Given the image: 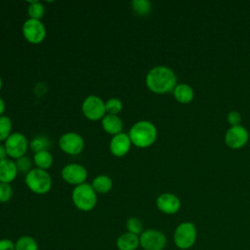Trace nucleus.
I'll return each instance as SVG.
<instances>
[{
    "mask_svg": "<svg viewBox=\"0 0 250 250\" xmlns=\"http://www.w3.org/2000/svg\"><path fill=\"white\" fill-rule=\"evenodd\" d=\"M177 78L174 71L164 65L151 68L146 77V87L153 93L165 94L176 87Z\"/></svg>",
    "mask_w": 250,
    "mask_h": 250,
    "instance_id": "1",
    "label": "nucleus"
},
{
    "mask_svg": "<svg viewBox=\"0 0 250 250\" xmlns=\"http://www.w3.org/2000/svg\"><path fill=\"white\" fill-rule=\"evenodd\" d=\"M128 135L134 146L144 148L151 146L155 142L157 130L151 122L141 120L131 127Z\"/></svg>",
    "mask_w": 250,
    "mask_h": 250,
    "instance_id": "2",
    "label": "nucleus"
},
{
    "mask_svg": "<svg viewBox=\"0 0 250 250\" xmlns=\"http://www.w3.org/2000/svg\"><path fill=\"white\" fill-rule=\"evenodd\" d=\"M71 199L74 206L84 212L93 210L98 201L97 192L93 188L92 185L87 183L76 186L73 188Z\"/></svg>",
    "mask_w": 250,
    "mask_h": 250,
    "instance_id": "3",
    "label": "nucleus"
},
{
    "mask_svg": "<svg viewBox=\"0 0 250 250\" xmlns=\"http://www.w3.org/2000/svg\"><path fill=\"white\" fill-rule=\"evenodd\" d=\"M25 184L27 188L34 193H47L52 187V178L46 170L39 168L31 169L25 175Z\"/></svg>",
    "mask_w": 250,
    "mask_h": 250,
    "instance_id": "4",
    "label": "nucleus"
},
{
    "mask_svg": "<svg viewBox=\"0 0 250 250\" xmlns=\"http://www.w3.org/2000/svg\"><path fill=\"white\" fill-rule=\"evenodd\" d=\"M174 243L182 250L191 248L197 238V230L191 222H183L176 228L174 231Z\"/></svg>",
    "mask_w": 250,
    "mask_h": 250,
    "instance_id": "5",
    "label": "nucleus"
},
{
    "mask_svg": "<svg viewBox=\"0 0 250 250\" xmlns=\"http://www.w3.org/2000/svg\"><path fill=\"white\" fill-rule=\"evenodd\" d=\"M166 244L165 234L158 229H147L140 235V246L143 250H163Z\"/></svg>",
    "mask_w": 250,
    "mask_h": 250,
    "instance_id": "6",
    "label": "nucleus"
},
{
    "mask_svg": "<svg viewBox=\"0 0 250 250\" xmlns=\"http://www.w3.org/2000/svg\"><path fill=\"white\" fill-rule=\"evenodd\" d=\"M82 112L84 116L90 120L97 121L103 119L106 112L105 104L97 96H88L82 103Z\"/></svg>",
    "mask_w": 250,
    "mask_h": 250,
    "instance_id": "7",
    "label": "nucleus"
},
{
    "mask_svg": "<svg viewBox=\"0 0 250 250\" xmlns=\"http://www.w3.org/2000/svg\"><path fill=\"white\" fill-rule=\"evenodd\" d=\"M5 148L8 156L14 159H19L25 155L28 143L26 137L19 132L12 133L5 141Z\"/></svg>",
    "mask_w": 250,
    "mask_h": 250,
    "instance_id": "8",
    "label": "nucleus"
},
{
    "mask_svg": "<svg viewBox=\"0 0 250 250\" xmlns=\"http://www.w3.org/2000/svg\"><path fill=\"white\" fill-rule=\"evenodd\" d=\"M24 38L31 44L41 43L46 36V28L40 20L28 19L22 24Z\"/></svg>",
    "mask_w": 250,
    "mask_h": 250,
    "instance_id": "9",
    "label": "nucleus"
},
{
    "mask_svg": "<svg viewBox=\"0 0 250 250\" xmlns=\"http://www.w3.org/2000/svg\"><path fill=\"white\" fill-rule=\"evenodd\" d=\"M59 146L63 152L67 154L77 155L84 148V140L77 133H64L59 139Z\"/></svg>",
    "mask_w": 250,
    "mask_h": 250,
    "instance_id": "10",
    "label": "nucleus"
},
{
    "mask_svg": "<svg viewBox=\"0 0 250 250\" xmlns=\"http://www.w3.org/2000/svg\"><path fill=\"white\" fill-rule=\"evenodd\" d=\"M62 177L66 183L79 186L85 183L87 179V170L80 164L69 163L62 169Z\"/></svg>",
    "mask_w": 250,
    "mask_h": 250,
    "instance_id": "11",
    "label": "nucleus"
},
{
    "mask_svg": "<svg viewBox=\"0 0 250 250\" xmlns=\"http://www.w3.org/2000/svg\"><path fill=\"white\" fill-rule=\"evenodd\" d=\"M249 139V134L243 126H231L226 133L225 142L228 146L233 149L241 148L246 145Z\"/></svg>",
    "mask_w": 250,
    "mask_h": 250,
    "instance_id": "12",
    "label": "nucleus"
},
{
    "mask_svg": "<svg viewBox=\"0 0 250 250\" xmlns=\"http://www.w3.org/2000/svg\"><path fill=\"white\" fill-rule=\"evenodd\" d=\"M156 206L164 214L173 215L177 213L181 208L180 198L170 192H165L156 198Z\"/></svg>",
    "mask_w": 250,
    "mask_h": 250,
    "instance_id": "13",
    "label": "nucleus"
},
{
    "mask_svg": "<svg viewBox=\"0 0 250 250\" xmlns=\"http://www.w3.org/2000/svg\"><path fill=\"white\" fill-rule=\"evenodd\" d=\"M131 140L128 134L119 133L112 137L109 143L110 152L116 157H122L126 155L131 147Z\"/></svg>",
    "mask_w": 250,
    "mask_h": 250,
    "instance_id": "14",
    "label": "nucleus"
},
{
    "mask_svg": "<svg viewBox=\"0 0 250 250\" xmlns=\"http://www.w3.org/2000/svg\"><path fill=\"white\" fill-rule=\"evenodd\" d=\"M18 172L16 162L13 160L6 158L0 161V183H12L16 179Z\"/></svg>",
    "mask_w": 250,
    "mask_h": 250,
    "instance_id": "15",
    "label": "nucleus"
},
{
    "mask_svg": "<svg viewBox=\"0 0 250 250\" xmlns=\"http://www.w3.org/2000/svg\"><path fill=\"white\" fill-rule=\"evenodd\" d=\"M140 246V236L131 232H124L116 239V247L118 250H138Z\"/></svg>",
    "mask_w": 250,
    "mask_h": 250,
    "instance_id": "16",
    "label": "nucleus"
},
{
    "mask_svg": "<svg viewBox=\"0 0 250 250\" xmlns=\"http://www.w3.org/2000/svg\"><path fill=\"white\" fill-rule=\"evenodd\" d=\"M102 126L106 133L115 136L121 133L123 128V122L118 115L106 114L102 119Z\"/></svg>",
    "mask_w": 250,
    "mask_h": 250,
    "instance_id": "17",
    "label": "nucleus"
},
{
    "mask_svg": "<svg viewBox=\"0 0 250 250\" xmlns=\"http://www.w3.org/2000/svg\"><path fill=\"white\" fill-rule=\"evenodd\" d=\"M173 94L177 102L181 104H188L193 100L194 92L192 88L185 83L177 84L173 90Z\"/></svg>",
    "mask_w": 250,
    "mask_h": 250,
    "instance_id": "18",
    "label": "nucleus"
},
{
    "mask_svg": "<svg viewBox=\"0 0 250 250\" xmlns=\"http://www.w3.org/2000/svg\"><path fill=\"white\" fill-rule=\"evenodd\" d=\"M92 187L98 193H106L112 188V181L108 176L100 175L93 180Z\"/></svg>",
    "mask_w": 250,
    "mask_h": 250,
    "instance_id": "19",
    "label": "nucleus"
},
{
    "mask_svg": "<svg viewBox=\"0 0 250 250\" xmlns=\"http://www.w3.org/2000/svg\"><path fill=\"white\" fill-rule=\"evenodd\" d=\"M33 160L37 168L46 170L52 166L53 156L48 150H40L34 153Z\"/></svg>",
    "mask_w": 250,
    "mask_h": 250,
    "instance_id": "20",
    "label": "nucleus"
},
{
    "mask_svg": "<svg viewBox=\"0 0 250 250\" xmlns=\"http://www.w3.org/2000/svg\"><path fill=\"white\" fill-rule=\"evenodd\" d=\"M15 250H39V246L34 237L22 235L15 242Z\"/></svg>",
    "mask_w": 250,
    "mask_h": 250,
    "instance_id": "21",
    "label": "nucleus"
},
{
    "mask_svg": "<svg viewBox=\"0 0 250 250\" xmlns=\"http://www.w3.org/2000/svg\"><path fill=\"white\" fill-rule=\"evenodd\" d=\"M12 120L6 116H0V142L6 141L9 136L12 134Z\"/></svg>",
    "mask_w": 250,
    "mask_h": 250,
    "instance_id": "22",
    "label": "nucleus"
},
{
    "mask_svg": "<svg viewBox=\"0 0 250 250\" xmlns=\"http://www.w3.org/2000/svg\"><path fill=\"white\" fill-rule=\"evenodd\" d=\"M126 229H127L128 232L134 233V234L139 235V236L145 230L142 221L140 219L136 218V217H132V218H129L127 220V222H126Z\"/></svg>",
    "mask_w": 250,
    "mask_h": 250,
    "instance_id": "23",
    "label": "nucleus"
},
{
    "mask_svg": "<svg viewBox=\"0 0 250 250\" xmlns=\"http://www.w3.org/2000/svg\"><path fill=\"white\" fill-rule=\"evenodd\" d=\"M132 8L140 16H146L151 11L150 2L147 0H134L132 1Z\"/></svg>",
    "mask_w": 250,
    "mask_h": 250,
    "instance_id": "24",
    "label": "nucleus"
},
{
    "mask_svg": "<svg viewBox=\"0 0 250 250\" xmlns=\"http://www.w3.org/2000/svg\"><path fill=\"white\" fill-rule=\"evenodd\" d=\"M27 13L30 17V19L34 20H40L44 15V6L39 1H32L29 2Z\"/></svg>",
    "mask_w": 250,
    "mask_h": 250,
    "instance_id": "25",
    "label": "nucleus"
},
{
    "mask_svg": "<svg viewBox=\"0 0 250 250\" xmlns=\"http://www.w3.org/2000/svg\"><path fill=\"white\" fill-rule=\"evenodd\" d=\"M105 111L107 114L117 115L122 109V102L117 98H111L107 100L105 103Z\"/></svg>",
    "mask_w": 250,
    "mask_h": 250,
    "instance_id": "26",
    "label": "nucleus"
},
{
    "mask_svg": "<svg viewBox=\"0 0 250 250\" xmlns=\"http://www.w3.org/2000/svg\"><path fill=\"white\" fill-rule=\"evenodd\" d=\"M49 145V140L46 137H37L31 141L30 148L35 152L40 150H47Z\"/></svg>",
    "mask_w": 250,
    "mask_h": 250,
    "instance_id": "27",
    "label": "nucleus"
},
{
    "mask_svg": "<svg viewBox=\"0 0 250 250\" xmlns=\"http://www.w3.org/2000/svg\"><path fill=\"white\" fill-rule=\"evenodd\" d=\"M16 165H17L18 171L21 172V174H25L26 175L31 170V161H30L29 157H27L25 155H23L21 158L17 159Z\"/></svg>",
    "mask_w": 250,
    "mask_h": 250,
    "instance_id": "28",
    "label": "nucleus"
},
{
    "mask_svg": "<svg viewBox=\"0 0 250 250\" xmlns=\"http://www.w3.org/2000/svg\"><path fill=\"white\" fill-rule=\"evenodd\" d=\"M13 195V189L10 184L0 183V202L6 203L8 202Z\"/></svg>",
    "mask_w": 250,
    "mask_h": 250,
    "instance_id": "29",
    "label": "nucleus"
},
{
    "mask_svg": "<svg viewBox=\"0 0 250 250\" xmlns=\"http://www.w3.org/2000/svg\"><path fill=\"white\" fill-rule=\"evenodd\" d=\"M228 122L231 125V126H238L241 122V115L238 111L236 110H231L229 112L228 116H227Z\"/></svg>",
    "mask_w": 250,
    "mask_h": 250,
    "instance_id": "30",
    "label": "nucleus"
},
{
    "mask_svg": "<svg viewBox=\"0 0 250 250\" xmlns=\"http://www.w3.org/2000/svg\"><path fill=\"white\" fill-rule=\"evenodd\" d=\"M0 250H15V242L9 238H1Z\"/></svg>",
    "mask_w": 250,
    "mask_h": 250,
    "instance_id": "31",
    "label": "nucleus"
},
{
    "mask_svg": "<svg viewBox=\"0 0 250 250\" xmlns=\"http://www.w3.org/2000/svg\"><path fill=\"white\" fill-rule=\"evenodd\" d=\"M7 151H6V148H5V146L3 145H0V161L6 159L7 157Z\"/></svg>",
    "mask_w": 250,
    "mask_h": 250,
    "instance_id": "32",
    "label": "nucleus"
},
{
    "mask_svg": "<svg viewBox=\"0 0 250 250\" xmlns=\"http://www.w3.org/2000/svg\"><path fill=\"white\" fill-rule=\"evenodd\" d=\"M4 111H5V103H4V101L0 98V116L3 114Z\"/></svg>",
    "mask_w": 250,
    "mask_h": 250,
    "instance_id": "33",
    "label": "nucleus"
},
{
    "mask_svg": "<svg viewBox=\"0 0 250 250\" xmlns=\"http://www.w3.org/2000/svg\"><path fill=\"white\" fill-rule=\"evenodd\" d=\"M2 88V80H1V77H0V90Z\"/></svg>",
    "mask_w": 250,
    "mask_h": 250,
    "instance_id": "34",
    "label": "nucleus"
}]
</instances>
